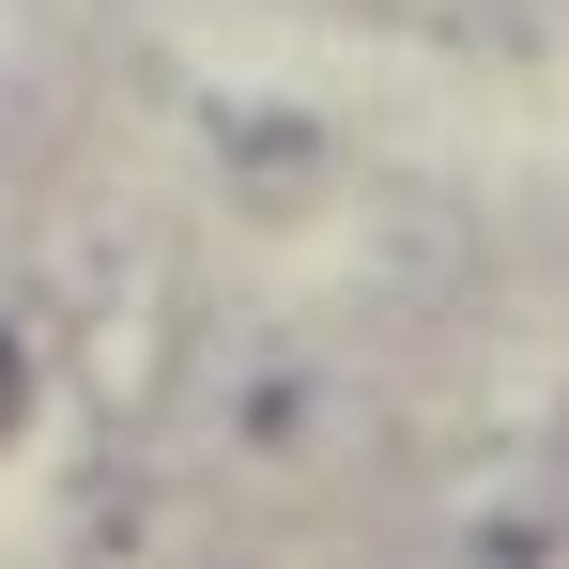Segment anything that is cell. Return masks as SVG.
Here are the masks:
<instances>
[{
	"mask_svg": "<svg viewBox=\"0 0 569 569\" xmlns=\"http://www.w3.org/2000/svg\"><path fill=\"white\" fill-rule=\"evenodd\" d=\"M16 400H31V385H16V339H0V416H16Z\"/></svg>",
	"mask_w": 569,
	"mask_h": 569,
	"instance_id": "cell-1",
	"label": "cell"
}]
</instances>
